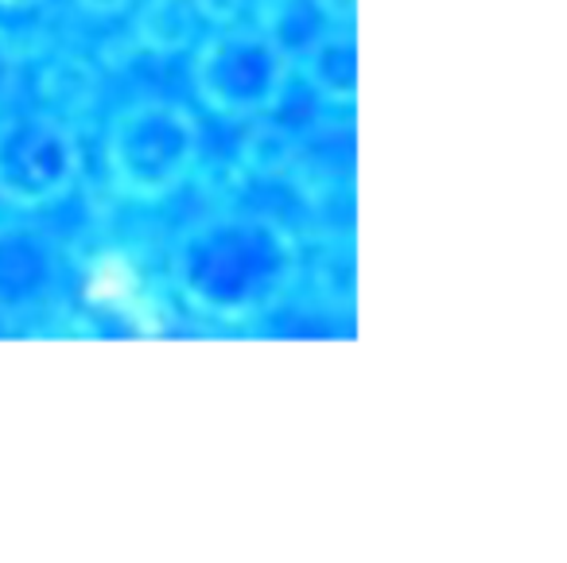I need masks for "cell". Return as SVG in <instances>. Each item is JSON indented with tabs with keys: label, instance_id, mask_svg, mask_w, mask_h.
<instances>
[{
	"label": "cell",
	"instance_id": "cell-9",
	"mask_svg": "<svg viewBox=\"0 0 567 563\" xmlns=\"http://www.w3.org/2000/svg\"><path fill=\"white\" fill-rule=\"evenodd\" d=\"M303 156H308V149H303L300 136L288 125L268 121V117L252 121L241 149H237V164H241V172L252 175V180H288V175L303 164Z\"/></svg>",
	"mask_w": 567,
	"mask_h": 563
},
{
	"label": "cell",
	"instance_id": "cell-2",
	"mask_svg": "<svg viewBox=\"0 0 567 563\" xmlns=\"http://www.w3.org/2000/svg\"><path fill=\"white\" fill-rule=\"evenodd\" d=\"M203 164V125L172 98H136L110 117L102 136V172L117 198L156 206L179 195Z\"/></svg>",
	"mask_w": 567,
	"mask_h": 563
},
{
	"label": "cell",
	"instance_id": "cell-13",
	"mask_svg": "<svg viewBox=\"0 0 567 563\" xmlns=\"http://www.w3.org/2000/svg\"><path fill=\"white\" fill-rule=\"evenodd\" d=\"M86 17H97V20H113L121 17V12H128L136 4V0H74Z\"/></svg>",
	"mask_w": 567,
	"mask_h": 563
},
{
	"label": "cell",
	"instance_id": "cell-12",
	"mask_svg": "<svg viewBox=\"0 0 567 563\" xmlns=\"http://www.w3.org/2000/svg\"><path fill=\"white\" fill-rule=\"evenodd\" d=\"M323 24H339V28H354V12L358 0H311Z\"/></svg>",
	"mask_w": 567,
	"mask_h": 563
},
{
	"label": "cell",
	"instance_id": "cell-4",
	"mask_svg": "<svg viewBox=\"0 0 567 563\" xmlns=\"http://www.w3.org/2000/svg\"><path fill=\"white\" fill-rule=\"evenodd\" d=\"M86 172L79 125L51 110L0 113V203L20 214L51 211Z\"/></svg>",
	"mask_w": 567,
	"mask_h": 563
},
{
	"label": "cell",
	"instance_id": "cell-8",
	"mask_svg": "<svg viewBox=\"0 0 567 563\" xmlns=\"http://www.w3.org/2000/svg\"><path fill=\"white\" fill-rule=\"evenodd\" d=\"M203 17H198L195 0H141L133 20V48L148 55L172 59L195 43Z\"/></svg>",
	"mask_w": 567,
	"mask_h": 563
},
{
	"label": "cell",
	"instance_id": "cell-10",
	"mask_svg": "<svg viewBox=\"0 0 567 563\" xmlns=\"http://www.w3.org/2000/svg\"><path fill=\"white\" fill-rule=\"evenodd\" d=\"M20 90V48L12 43L9 28H0V113H9Z\"/></svg>",
	"mask_w": 567,
	"mask_h": 563
},
{
	"label": "cell",
	"instance_id": "cell-11",
	"mask_svg": "<svg viewBox=\"0 0 567 563\" xmlns=\"http://www.w3.org/2000/svg\"><path fill=\"white\" fill-rule=\"evenodd\" d=\"M198 17H203L206 28H226L245 20V9H249V0H195Z\"/></svg>",
	"mask_w": 567,
	"mask_h": 563
},
{
	"label": "cell",
	"instance_id": "cell-3",
	"mask_svg": "<svg viewBox=\"0 0 567 563\" xmlns=\"http://www.w3.org/2000/svg\"><path fill=\"white\" fill-rule=\"evenodd\" d=\"M296 74V51L265 24L210 28L190 55V86L221 121L252 125L284 105Z\"/></svg>",
	"mask_w": 567,
	"mask_h": 563
},
{
	"label": "cell",
	"instance_id": "cell-6",
	"mask_svg": "<svg viewBox=\"0 0 567 563\" xmlns=\"http://www.w3.org/2000/svg\"><path fill=\"white\" fill-rule=\"evenodd\" d=\"M296 74L331 110L358 102V35L354 28L327 24L296 51Z\"/></svg>",
	"mask_w": 567,
	"mask_h": 563
},
{
	"label": "cell",
	"instance_id": "cell-7",
	"mask_svg": "<svg viewBox=\"0 0 567 563\" xmlns=\"http://www.w3.org/2000/svg\"><path fill=\"white\" fill-rule=\"evenodd\" d=\"M35 94H40L43 110L59 113V117L74 121L94 113V105L102 102V74H97L94 59L79 55V51H59L40 66L35 79Z\"/></svg>",
	"mask_w": 567,
	"mask_h": 563
},
{
	"label": "cell",
	"instance_id": "cell-5",
	"mask_svg": "<svg viewBox=\"0 0 567 563\" xmlns=\"http://www.w3.org/2000/svg\"><path fill=\"white\" fill-rule=\"evenodd\" d=\"M66 253L32 222H0V315H32L63 291Z\"/></svg>",
	"mask_w": 567,
	"mask_h": 563
},
{
	"label": "cell",
	"instance_id": "cell-1",
	"mask_svg": "<svg viewBox=\"0 0 567 563\" xmlns=\"http://www.w3.org/2000/svg\"><path fill=\"white\" fill-rule=\"evenodd\" d=\"M303 280V245L276 214L221 206L187 222L167 253V284L195 319L252 327Z\"/></svg>",
	"mask_w": 567,
	"mask_h": 563
},
{
	"label": "cell",
	"instance_id": "cell-14",
	"mask_svg": "<svg viewBox=\"0 0 567 563\" xmlns=\"http://www.w3.org/2000/svg\"><path fill=\"white\" fill-rule=\"evenodd\" d=\"M43 0H0V9L4 12H32V9H40Z\"/></svg>",
	"mask_w": 567,
	"mask_h": 563
}]
</instances>
